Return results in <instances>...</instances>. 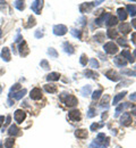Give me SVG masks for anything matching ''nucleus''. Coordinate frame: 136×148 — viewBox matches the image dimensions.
<instances>
[{"instance_id":"f257e3e1","label":"nucleus","mask_w":136,"mask_h":148,"mask_svg":"<svg viewBox=\"0 0 136 148\" xmlns=\"http://www.w3.org/2000/svg\"><path fill=\"white\" fill-rule=\"evenodd\" d=\"M60 100L67 106V107H74L78 104L77 98L68 92H62L60 95Z\"/></svg>"},{"instance_id":"f03ea898","label":"nucleus","mask_w":136,"mask_h":148,"mask_svg":"<svg viewBox=\"0 0 136 148\" xmlns=\"http://www.w3.org/2000/svg\"><path fill=\"white\" fill-rule=\"evenodd\" d=\"M117 23H118V18H117L116 16L111 15L110 13H104V24H106L108 27L115 26Z\"/></svg>"},{"instance_id":"7ed1b4c3","label":"nucleus","mask_w":136,"mask_h":148,"mask_svg":"<svg viewBox=\"0 0 136 148\" xmlns=\"http://www.w3.org/2000/svg\"><path fill=\"white\" fill-rule=\"evenodd\" d=\"M103 49H104V51H106L107 54H109V55H114V54H117V53H118V46H117L116 43H114L112 41L107 42V43L104 45Z\"/></svg>"},{"instance_id":"20e7f679","label":"nucleus","mask_w":136,"mask_h":148,"mask_svg":"<svg viewBox=\"0 0 136 148\" xmlns=\"http://www.w3.org/2000/svg\"><path fill=\"white\" fill-rule=\"evenodd\" d=\"M52 31H53V34L60 37V36L66 34L68 30H67V26H66V25H64V24H58V25H55V26H53Z\"/></svg>"},{"instance_id":"39448f33","label":"nucleus","mask_w":136,"mask_h":148,"mask_svg":"<svg viewBox=\"0 0 136 148\" xmlns=\"http://www.w3.org/2000/svg\"><path fill=\"white\" fill-rule=\"evenodd\" d=\"M133 120H132V116L129 113H124L120 117V124L124 125V127H129L132 124Z\"/></svg>"},{"instance_id":"423d86ee","label":"nucleus","mask_w":136,"mask_h":148,"mask_svg":"<svg viewBox=\"0 0 136 148\" xmlns=\"http://www.w3.org/2000/svg\"><path fill=\"white\" fill-rule=\"evenodd\" d=\"M42 7H43V1H41V0H37V1H33L32 2V5H31V8H32V10L35 13V14H41V9H42Z\"/></svg>"},{"instance_id":"0eeeda50","label":"nucleus","mask_w":136,"mask_h":148,"mask_svg":"<svg viewBox=\"0 0 136 148\" xmlns=\"http://www.w3.org/2000/svg\"><path fill=\"white\" fill-rule=\"evenodd\" d=\"M68 119H69L70 121H73V122H78V121H81V119H82L81 112L77 111V110H74V111L69 112V113H68Z\"/></svg>"},{"instance_id":"6e6552de","label":"nucleus","mask_w":136,"mask_h":148,"mask_svg":"<svg viewBox=\"0 0 136 148\" xmlns=\"http://www.w3.org/2000/svg\"><path fill=\"white\" fill-rule=\"evenodd\" d=\"M18 49H20V56H23V57L27 56L28 55V53H30V50H28V48H27V45H26V42H25L24 40L20 42V45H18Z\"/></svg>"},{"instance_id":"1a4fd4ad","label":"nucleus","mask_w":136,"mask_h":148,"mask_svg":"<svg viewBox=\"0 0 136 148\" xmlns=\"http://www.w3.org/2000/svg\"><path fill=\"white\" fill-rule=\"evenodd\" d=\"M30 97L34 100H39L42 98V90L40 88H33L30 92Z\"/></svg>"},{"instance_id":"9d476101","label":"nucleus","mask_w":136,"mask_h":148,"mask_svg":"<svg viewBox=\"0 0 136 148\" xmlns=\"http://www.w3.org/2000/svg\"><path fill=\"white\" fill-rule=\"evenodd\" d=\"M25 117H26V113L24 111L17 110V111L15 112V121H16L18 124L23 123V121L25 120Z\"/></svg>"},{"instance_id":"9b49d317","label":"nucleus","mask_w":136,"mask_h":148,"mask_svg":"<svg viewBox=\"0 0 136 148\" xmlns=\"http://www.w3.org/2000/svg\"><path fill=\"white\" fill-rule=\"evenodd\" d=\"M114 62H115V64H116L117 66H119V67H125V66L127 65V63H128L121 55L116 56V57L114 58Z\"/></svg>"},{"instance_id":"f8f14e48","label":"nucleus","mask_w":136,"mask_h":148,"mask_svg":"<svg viewBox=\"0 0 136 148\" xmlns=\"http://www.w3.org/2000/svg\"><path fill=\"white\" fill-rule=\"evenodd\" d=\"M93 7H94V2H84L79 6V10H81V13H87Z\"/></svg>"},{"instance_id":"ddd939ff","label":"nucleus","mask_w":136,"mask_h":148,"mask_svg":"<svg viewBox=\"0 0 136 148\" xmlns=\"http://www.w3.org/2000/svg\"><path fill=\"white\" fill-rule=\"evenodd\" d=\"M106 76L109 79V80H111V81H119L120 80V76H119V74L115 72L114 70H110V71H108L107 73H106Z\"/></svg>"},{"instance_id":"4468645a","label":"nucleus","mask_w":136,"mask_h":148,"mask_svg":"<svg viewBox=\"0 0 136 148\" xmlns=\"http://www.w3.org/2000/svg\"><path fill=\"white\" fill-rule=\"evenodd\" d=\"M120 55L122 56V57H124V58H125V59H126L128 63H134V62H135L134 56L132 55V54L129 53V50H127V49H126V50H122Z\"/></svg>"},{"instance_id":"2eb2a0df","label":"nucleus","mask_w":136,"mask_h":148,"mask_svg":"<svg viewBox=\"0 0 136 148\" xmlns=\"http://www.w3.org/2000/svg\"><path fill=\"white\" fill-rule=\"evenodd\" d=\"M117 14H118V19L121 21V22L126 21L127 16H128V14H127V12H126L125 8H118L117 9Z\"/></svg>"},{"instance_id":"dca6fc26","label":"nucleus","mask_w":136,"mask_h":148,"mask_svg":"<svg viewBox=\"0 0 136 148\" xmlns=\"http://www.w3.org/2000/svg\"><path fill=\"white\" fill-rule=\"evenodd\" d=\"M119 31L124 34H128L131 31H132V27H131V24L128 23H122L119 25Z\"/></svg>"},{"instance_id":"f3484780","label":"nucleus","mask_w":136,"mask_h":148,"mask_svg":"<svg viewBox=\"0 0 136 148\" xmlns=\"http://www.w3.org/2000/svg\"><path fill=\"white\" fill-rule=\"evenodd\" d=\"M62 47H64V50H65V53H67L68 55H73L74 53H75V49H74V47L68 42V41H66V42H64L62 43Z\"/></svg>"},{"instance_id":"a211bd4d","label":"nucleus","mask_w":136,"mask_h":148,"mask_svg":"<svg viewBox=\"0 0 136 148\" xmlns=\"http://www.w3.org/2000/svg\"><path fill=\"white\" fill-rule=\"evenodd\" d=\"M87 136H89V133L85 129H77L75 131V137L78 139H86Z\"/></svg>"},{"instance_id":"6ab92c4d","label":"nucleus","mask_w":136,"mask_h":148,"mask_svg":"<svg viewBox=\"0 0 136 148\" xmlns=\"http://www.w3.org/2000/svg\"><path fill=\"white\" fill-rule=\"evenodd\" d=\"M1 58L5 60V62H9L10 60V51H9V49L7 48V47H5V48H2V50H1Z\"/></svg>"},{"instance_id":"aec40b11","label":"nucleus","mask_w":136,"mask_h":148,"mask_svg":"<svg viewBox=\"0 0 136 148\" xmlns=\"http://www.w3.org/2000/svg\"><path fill=\"white\" fill-rule=\"evenodd\" d=\"M131 106V104L129 103H124V104H120L118 107L116 108V114H115V116H118L119 114H120V112L125 111L126 108H128Z\"/></svg>"},{"instance_id":"412c9836","label":"nucleus","mask_w":136,"mask_h":148,"mask_svg":"<svg viewBox=\"0 0 136 148\" xmlns=\"http://www.w3.org/2000/svg\"><path fill=\"white\" fill-rule=\"evenodd\" d=\"M20 128L17 127V125H10L9 127V129H8V134L9 136H17L18 133H20Z\"/></svg>"},{"instance_id":"4be33fe9","label":"nucleus","mask_w":136,"mask_h":148,"mask_svg":"<svg viewBox=\"0 0 136 148\" xmlns=\"http://www.w3.org/2000/svg\"><path fill=\"white\" fill-rule=\"evenodd\" d=\"M26 89H20L18 92H16V93H14V95H12L10 97H13L14 99H16V100H20V99H22L25 95H26Z\"/></svg>"},{"instance_id":"5701e85b","label":"nucleus","mask_w":136,"mask_h":148,"mask_svg":"<svg viewBox=\"0 0 136 148\" xmlns=\"http://www.w3.org/2000/svg\"><path fill=\"white\" fill-rule=\"evenodd\" d=\"M44 90L49 93H56L57 92V86L55 84H44Z\"/></svg>"},{"instance_id":"b1692460","label":"nucleus","mask_w":136,"mask_h":148,"mask_svg":"<svg viewBox=\"0 0 136 148\" xmlns=\"http://www.w3.org/2000/svg\"><path fill=\"white\" fill-rule=\"evenodd\" d=\"M126 12L129 13V15L132 17L136 16V6L135 5H127L126 6Z\"/></svg>"},{"instance_id":"393cba45","label":"nucleus","mask_w":136,"mask_h":148,"mask_svg":"<svg viewBox=\"0 0 136 148\" xmlns=\"http://www.w3.org/2000/svg\"><path fill=\"white\" fill-rule=\"evenodd\" d=\"M59 79H60V74L56 73V72H52V73L47 75V80L48 81H58Z\"/></svg>"},{"instance_id":"a878e982","label":"nucleus","mask_w":136,"mask_h":148,"mask_svg":"<svg viewBox=\"0 0 136 148\" xmlns=\"http://www.w3.org/2000/svg\"><path fill=\"white\" fill-rule=\"evenodd\" d=\"M127 95V92L126 91H122V92H120V93H118V95H116V97L114 98V105H118V103L125 97Z\"/></svg>"},{"instance_id":"bb28decb","label":"nucleus","mask_w":136,"mask_h":148,"mask_svg":"<svg viewBox=\"0 0 136 148\" xmlns=\"http://www.w3.org/2000/svg\"><path fill=\"white\" fill-rule=\"evenodd\" d=\"M84 74L86 75V77H93V79H97L99 77V74L92 70H85Z\"/></svg>"},{"instance_id":"cd10ccee","label":"nucleus","mask_w":136,"mask_h":148,"mask_svg":"<svg viewBox=\"0 0 136 148\" xmlns=\"http://www.w3.org/2000/svg\"><path fill=\"white\" fill-rule=\"evenodd\" d=\"M107 36H108V38H110V39H116L118 37V31L114 30V29H109L107 31Z\"/></svg>"},{"instance_id":"c85d7f7f","label":"nucleus","mask_w":136,"mask_h":148,"mask_svg":"<svg viewBox=\"0 0 136 148\" xmlns=\"http://www.w3.org/2000/svg\"><path fill=\"white\" fill-rule=\"evenodd\" d=\"M14 144H15L14 138H8V139L5 140V147L6 148H13Z\"/></svg>"},{"instance_id":"c756f323","label":"nucleus","mask_w":136,"mask_h":148,"mask_svg":"<svg viewBox=\"0 0 136 148\" xmlns=\"http://www.w3.org/2000/svg\"><path fill=\"white\" fill-rule=\"evenodd\" d=\"M91 86H86V87H84V88H82V90H81V95H83L84 97L85 96H89L90 93H91Z\"/></svg>"},{"instance_id":"7c9ffc66","label":"nucleus","mask_w":136,"mask_h":148,"mask_svg":"<svg viewBox=\"0 0 136 148\" xmlns=\"http://www.w3.org/2000/svg\"><path fill=\"white\" fill-rule=\"evenodd\" d=\"M102 92H103V90H102V89H97V90H95L94 92L92 93V99H93V100H97V99L101 97Z\"/></svg>"},{"instance_id":"2f4dec72","label":"nucleus","mask_w":136,"mask_h":148,"mask_svg":"<svg viewBox=\"0 0 136 148\" xmlns=\"http://www.w3.org/2000/svg\"><path fill=\"white\" fill-rule=\"evenodd\" d=\"M118 43H119L120 46L125 47V48H128V47H129V45H128V42H127V40H126L125 38H118Z\"/></svg>"},{"instance_id":"473e14b6","label":"nucleus","mask_w":136,"mask_h":148,"mask_svg":"<svg viewBox=\"0 0 136 148\" xmlns=\"http://www.w3.org/2000/svg\"><path fill=\"white\" fill-rule=\"evenodd\" d=\"M79 63H81V65H83V66H86V64L89 63L87 56L85 55V54H83V55L81 56V58H79Z\"/></svg>"},{"instance_id":"72a5a7b5","label":"nucleus","mask_w":136,"mask_h":148,"mask_svg":"<svg viewBox=\"0 0 136 148\" xmlns=\"http://www.w3.org/2000/svg\"><path fill=\"white\" fill-rule=\"evenodd\" d=\"M14 6L18 9V10H23L25 8V5H24V1H14Z\"/></svg>"},{"instance_id":"f704fd0d","label":"nucleus","mask_w":136,"mask_h":148,"mask_svg":"<svg viewBox=\"0 0 136 148\" xmlns=\"http://www.w3.org/2000/svg\"><path fill=\"white\" fill-rule=\"evenodd\" d=\"M70 33L74 36L75 38H78L79 40L82 39V31H79V30H76V29H73L72 31H70Z\"/></svg>"},{"instance_id":"c9c22d12","label":"nucleus","mask_w":136,"mask_h":148,"mask_svg":"<svg viewBox=\"0 0 136 148\" xmlns=\"http://www.w3.org/2000/svg\"><path fill=\"white\" fill-rule=\"evenodd\" d=\"M97 115V111H95V108H93V107H90V110L87 112V117L89 119H92V117H94Z\"/></svg>"},{"instance_id":"e433bc0d","label":"nucleus","mask_w":136,"mask_h":148,"mask_svg":"<svg viewBox=\"0 0 136 148\" xmlns=\"http://www.w3.org/2000/svg\"><path fill=\"white\" fill-rule=\"evenodd\" d=\"M103 127V123H93L92 125H91V131H97V130L101 129Z\"/></svg>"},{"instance_id":"4c0bfd02","label":"nucleus","mask_w":136,"mask_h":148,"mask_svg":"<svg viewBox=\"0 0 136 148\" xmlns=\"http://www.w3.org/2000/svg\"><path fill=\"white\" fill-rule=\"evenodd\" d=\"M20 83H16V84H14V86L12 87L10 91H9V96H10V95H13V92L16 93V91H17V90H20Z\"/></svg>"},{"instance_id":"58836bf2","label":"nucleus","mask_w":136,"mask_h":148,"mask_svg":"<svg viewBox=\"0 0 136 148\" xmlns=\"http://www.w3.org/2000/svg\"><path fill=\"white\" fill-rule=\"evenodd\" d=\"M90 66H91V69H97L99 67V62L95 58H92L90 60Z\"/></svg>"},{"instance_id":"ea45409f","label":"nucleus","mask_w":136,"mask_h":148,"mask_svg":"<svg viewBox=\"0 0 136 148\" xmlns=\"http://www.w3.org/2000/svg\"><path fill=\"white\" fill-rule=\"evenodd\" d=\"M93 39H94V40H97V42H102V41L104 40V34L100 32V33H97V34H95Z\"/></svg>"},{"instance_id":"a19ab883","label":"nucleus","mask_w":136,"mask_h":148,"mask_svg":"<svg viewBox=\"0 0 136 148\" xmlns=\"http://www.w3.org/2000/svg\"><path fill=\"white\" fill-rule=\"evenodd\" d=\"M48 55H50V57H52V58H57V57H58V53H57L53 48H50V49L48 50Z\"/></svg>"},{"instance_id":"79ce46f5","label":"nucleus","mask_w":136,"mask_h":148,"mask_svg":"<svg viewBox=\"0 0 136 148\" xmlns=\"http://www.w3.org/2000/svg\"><path fill=\"white\" fill-rule=\"evenodd\" d=\"M35 24H37L35 18H34V17H32V16H30V17H28V24L26 25V27L28 29V27H31V26H34Z\"/></svg>"},{"instance_id":"37998d69","label":"nucleus","mask_w":136,"mask_h":148,"mask_svg":"<svg viewBox=\"0 0 136 148\" xmlns=\"http://www.w3.org/2000/svg\"><path fill=\"white\" fill-rule=\"evenodd\" d=\"M121 73L126 74V75H131V76H136V71H132V70H122Z\"/></svg>"},{"instance_id":"c03bdc74","label":"nucleus","mask_w":136,"mask_h":148,"mask_svg":"<svg viewBox=\"0 0 136 148\" xmlns=\"http://www.w3.org/2000/svg\"><path fill=\"white\" fill-rule=\"evenodd\" d=\"M41 67H43L44 70H49L50 69V65H49V63H48V60H45V59H43V60H41Z\"/></svg>"},{"instance_id":"a18cd8bd","label":"nucleus","mask_w":136,"mask_h":148,"mask_svg":"<svg viewBox=\"0 0 136 148\" xmlns=\"http://www.w3.org/2000/svg\"><path fill=\"white\" fill-rule=\"evenodd\" d=\"M109 99H110V97L107 95V96L103 98V100H102V103H101V106H102V107H104V106L108 107V101H109Z\"/></svg>"},{"instance_id":"49530a36","label":"nucleus","mask_w":136,"mask_h":148,"mask_svg":"<svg viewBox=\"0 0 136 148\" xmlns=\"http://www.w3.org/2000/svg\"><path fill=\"white\" fill-rule=\"evenodd\" d=\"M89 148H103V147H102V145H100L99 143H97V141L94 140V141H93V143L90 145V147H89Z\"/></svg>"},{"instance_id":"de8ad7c7","label":"nucleus","mask_w":136,"mask_h":148,"mask_svg":"<svg viewBox=\"0 0 136 148\" xmlns=\"http://www.w3.org/2000/svg\"><path fill=\"white\" fill-rule=\"evenodd\" d=\"M10 120H12V117H10V115H8V116H7L6 122H3V123H5V125H8V124L10 123Z\"/></svg>"},{"instance_id":"09e8293b","label":"nucleus","mask_w":136,"mask_h":148,"mask_svg":"<svg viewBox=\"0 0 136 148\" xmlns=\"http://www.w3.org/2000/svg\"><path fill=\"white\" fill-rule=\"evenodd\" d=\"M129 99H131V100H133V101H135L136 100V92L132 93V95L129 96Z\"/></svg>"},{"instance_id":"8fccbe9b","label":"nucleus","mask_w":136,"mask_h":148,"mask_svg":"<svg viewBox=\"0 0 136 148\" xmlns=\"http://www.w3.org/2000/svg\"><path fill=\"white\" fill-rule=\"evenodd\" d=\"M132 41H133V43H134V45H136V32L132 34Z\"/></svg>"},{"instance_id":"3c124183","label":"nucleus","mask_w":136,"mask_h":148,"mask_svg":"<svg viewBox=\"0 0 136 148\" xmlns=\"http://www.w3.org/2000/svg\"><path fill=\"white\" fill-rule=\"evenodd\" d=\"M35 37H37V38H42V37H43V33H41L40 31H37V32H35Z\"/></svg>"},{"instance_id":"603ef678","label":"nucleus","mask_w":136,"mask_h":148,"mask_svg":"<svg viewBox=\"0 0 136 148\" xmlns=\"http://www.w3.org/2000/svg\"><path fill=\"white\" fill-rule=\"evenodd\" d=\"M132 114H133V115H135V116H136V105L134 106V107H133V108H132Z\"/></svg>"},{"instance_id":"864d4df0","label":"nucleus","mask_w":136,"mask_h":148,"mask_svg":"<svg viewBox=\"0 0 136 148\" xmlns=\"http://www.w3.org/2000/svg\"><path fill=\"white\" fill-rule=\"evenodd\" d=\"M132 25H133L134 29H136V18H134L133 21H132Z\"/></svg>"},{"instance_id":"5fc2aeb1","label":"nucleus","mask_w":136,"mask_h":148,"mask_svg":"<svg viewBox=\"0 0 136 148\" xmlns=\"http://www.w3.org/2000/svg\"><path fill=\"white\" fill-rule=\"evenodd\" d=\"M3 121H5V117H3V116H0V127H1V124L3 123Z\"/></svg>"},{"instance_id":"6e6d98bb","label":"nucleus","mask_w":136,"mask_h":148,"mask_svg":"<svg viewBox=\"0 0 136 148\" xmlns=\"http://www.w3.org/2000/svg\"><path fill=\"white\" fill-rule=\"evenodd\" d=\"M7 104H8V106H12V105H13V100H10V99H8V101H7Z\"/></svg>"},{"instance_id":"4d7b16f0","label":"nucleus","mask_w":136,"mask_h":148,"mask_svg":"<svg viewBox=\"0 0 136 148\" xmlns=\"http://www.w3.org/2000/svg\"><path fill=\"white\" fill-rule=\"evenodd\" d=\"M1 36H2V31H1V29H0V38H1Z\"/></svg>"},{"instance_id":"13d9d810","label":"nucleus","mask_w":136,"mask_h":148,"mask_svg":"<svg viewBox=\"0 0 136 148\" xmlns=\"http://www.w3.org/2000/svg\"><path fill=\"white\" fill-rule=\"evenodd\" d=\"M134 56H135V58H136V50L134 51Z\"/></svg>"},{"instance_id":"bf43d9fd","label":"nucleus","mask_w":136,"mask_h":148,"mask_svg":"<svg viewBox=\"0 0 136 148\" xmlns=\"http://www.w3.org/2000/svg\"><path fill=\"white\" fill-rule=\"evenodd\" d=\"M0 3H5V1H0Z\"/></svg>"},{"instance_id":"052dcab7","label":"nucleus","mask_w":136,"mask_h":148,"mask_svg":"<svg viewBox=\"0 0 136 148\" xmlns=\"http://www.w3.org/2000/svg\"><path fill=\"white\" fill-rule=\"evenodd\" d=\"M0 148H2V145H1V144H0Z\"/></svg>"}]
</instances>
